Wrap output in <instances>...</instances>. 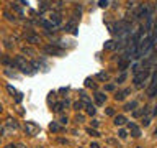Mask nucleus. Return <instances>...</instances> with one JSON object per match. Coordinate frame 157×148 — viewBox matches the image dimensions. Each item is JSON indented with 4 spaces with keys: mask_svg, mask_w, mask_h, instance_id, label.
<instances>
[{
    "mask_svg": "<svg viewBox=\"0 0 157 148\" xmlns=\"http://www.w3.org/2000/svg\"><path fill=\"white\" fill-rule=\"evenodd\" d=\"M13 66L20 69L23 74H33V66H31V63L28 61L25 56H21V54H18V56H15L13 58Z\"/></svg>",
    "mask_w": 157,
    "mask_h": 148,
    "instance_id": "nucleus-1",
    "label": "nucleus"
},
{
    "mask_svg": "<svg viewBox=\"0 0 157 148\" xmlns=\"http://www.w3.org/2000/svg\"><path fill=\"white\" fill-rule=\"evenodd\" d=\"M149 76H151V68H144V69H141V71H137L134 74L132 82H134L136 87H142V86H144V82L149 79Z\"/></svg>",
    "mask_w": 157,
    "mask_h": 148,
    "instance_id": "nucleus-2",
    "label": "nucleus"
},
{
    "mask_svg": "<svg viewBox=\"0 0 157 148\" xmlns=\"http://www.w3.org/2000/svg\"><path fill=\"white\" fill-rule=\"evenodd\" d=\"M44 53L49 54V56H62V54H64V49L51 43V44H48V46H44Z\"/></svg>",
    "mask_w": 157,
    "mask_h": 148,
    "instance_id": "nucleus-3",
    "label": "nucleus"
},
{
    "mask_svg": "<svg viewBox=\"0 0 157 148\" xmlns=\"http://www.w3.org/2000/svg\"><path fill=\"white\" fill-rule=\"evenodd\" d=\"M25 39H26V43H31V44H36V43H41V38H39L38 33H34L33 30H28V31H25Z\"/></svg>",
    "mask_w": 157,
    "mask_h": 148,
    "instance_id": "nucleus-4",
    "label": "nucleus"
},
{
    "mask_svg": "<svg viewBox=\"0 0 157 148\" xmlns=\"http://www.w3.org/2000/svg\"><path fill=\"white\" fill-rule=\"evenodd\" d=\"M25 132H26V135L34 137L39 132V125H38V123H34V122H26V123H25Z\"/></svg>",
    "mask_w": 157,
    "mask_h": 148,
    "instance_id": "nucleus-5",
    "label": "nucleus"
},
{
    "mask_svg": "<svg viewBox=\"0 0 157 148\" xmlns=\"http://www.w3.org/2000/svg\"><path fill=\"white\" fill-rule=\"evenodd\" d=\"M64 31H66V33H74V35H77V23H75V20H71V22H67L66 27H64Z\"/></svg>",
    "mask_w": 157,
    "mask_h": 148,
    "instance_id": "nucleus-6",
    "label": "nucleus"
},
{
    "mask_svg": "<svg viewBox=\"0 0 157 148\" xmlns=\"http://www.w3.org/2000/svg\"><path fill=\"white\" fill-rule=\"evenodd\" d=\"M128 128H129L131 135L134 137V138H139V137H141V128L137 127L136 123H132V122H129V125H128Z\"/></svg>",
    "mask_w": 157,
    "mask_h": 148,
    "instance_id": "nucleus-7",
    "label": "nucleus"
},
{
    "mask_svg": "<svg viewBox=\"0 0 157 148\" xmlns=\"http://www.w3.org/2000/svg\"><path fill=\"white\" fill-rule=\"evenodd\" d=\"M0 63L5 64V66H13V58H10L5 53H0Z\"/></svg>",
    "mask_w": 157,
    "mask_h": 148,
    "instance_id": "nucleus-8",
    "label": "nucleus"
},
{
    "mask_svg": "<svg viewBox=\"0 0 157 148\" xmlns=\"http://www.w3.org/2000/svg\"><path fill=\"white\" fill-rule=\"evenodd\" d=\"M5 125H7L8 130H18V122L15 120V118H12V117H8V118H7Z\"/></svg>",
    "mask_w": 157,
    "mask_h": 148,
    "instance_id": "nucleus-9",
    "label": "nucleus"
},
{
    "mask_svg": "<svg viewBox=\"0 0 157 148\" xmlns=\"http://www.w3.org/2000/svg\"><path fill=\"white\" fill-rule=\"evenodd\" d=\"M129 64H131V61H129V59H126V58H121V59H120V63H118V68H120V71L123 72V71H126V68L129 66Z\"/></svg>",
    "mask_w": 157,
    "mask_h": 148,
    "instance_id": "nucleus-10",
    "label": "nucleus"
},
{
    "mask_svg": "<svg viewBox=\"0 0 157 148\" xmlns=\"http://www.w3.org/2000/svg\"><path fill=\"white\" fill-rule=\"evenodd\" d=\"M3 17L7 18L8 22H13V23H15V22H17V20H18L17 17H15V13H12V12H10L8 8H5V10H3Z\"/></svg>",
    "mask_w": 157,
    "mask_h": 148,
    "instance_id": "nucleus-11",
    "label": "nucleus"
},
{
    "mask_svg": "<svg viewBox=\"0 0 157 148\" xmlns=\"http://www.w3.org/2000/svg\"><path fill=\"white\" fill-rule=\"evenodd\" d=\"M106 101V96L105 94H101V92H97L95 94V102H97V105H103Z\"/></svg>",
    "mask_w": 157,
    "mask_h": 148,
    "instance_id": "nucleus-12",
    "label": "nucleus"
},
{
    "mask_svg": "<svg viewBox=\"0 0 157 148\" xmlns=\"http://www.w3.org/2000/svg\"><path fill=\"white\" fill-rule=\"evenodd\" d=\"M128 94H131V89H124V91L116 92V94H115V99H116V101H123V99H124Z\"/></svg>",
    "mask_w": 157,
    "mask_h": 148,
    "instance_id": "nucleus-13",
    "label": "nucleus"
},
{
    "mask_svg": "<svg viewBox=\"0 0 157 148\" xmlns=\"http://www.w3.org/2000/svg\"><path fill=\"white\" fill-rule=\"evenodd\" d=\"M8 7H10V8H12V10H13V13H17V15H20V17H23V10H21V8H20V7H18V5H17V3H13V2H10V3H8Z\"/></svg>",
    "mask_w": 157,
    "mask_h": 148,
    "instance_id": "nucleus-14",
    "label": "nucleus"
},
{
    "mask_svg": "<svg viewBox=\"0 0 157 148\" xmlns=\"http://www.w3.org/2000/svg\"><path fill=\"white\" fill-rule=\"evenodd\" d=\"M113 122H115V125H118V127H120V125H123V123H126L128 120H126V117H124V115H116V117H115V120H113Z\"/></svg>",
    "mask_w": 157,
    "mask_h": 148,
    "instance_id": "nucleus-15",
    "label": "nucleus"
},
{
    "mask_svg": "<svg viewBox=\"0 0 157 148\" xmlns=\"http://www.w3.org/2000/svg\"><path fill=\"white\" fill-rule=\"evenodd\" d=\"M144 115H146V117H142V125H144V127H147V125H149V123H151L152 113H151V110H149L147 113H144Z\"/></svg>",
    "mask_w": 157,
    "mask_h": 148,
    "instance_id": "nucleus-16",
    "label": "nucleus"
},
{
    "mask_svg": "<svg viewBox=\"0 0 157 148\" xmlns=\"http://www.w3.org/2000/svg\"><path fill=\"white\" fill-rule=\"evenodd\" d=\"M21 51H23L25 54H28V56H36V51H34L33 48H29V46H23Z\"/></svg>",
    "mask_w": 157,
    "mask_h": 148,
    "instance_id": "nucleus-17",
    "label": "nucleus"
},
{
    "mask_svg": "<svg viewBox=\"0 0 157 148\" xmlns=\"http://www.w3.org/2000/svg\"><path fill=\"white\" fill-rule=\"evenodd\" d=\"M136 105H137V102H136V101H131V102H128L126 105H124V110H128V112H129V110H134Z\"/></svg>",
    "mask_w": 157,
    "mask_h": 148,
    "instance_id": "nucleus-18",
    "label": "nucleus"
},
{
    "mask_svg": "<svg viewBox=\"0 0 157 148\" xmlns=\"http://www.w3.org/2000/svg\"><path fill=\"white\" fill-rule=\"evenodd\" d=\"M103 46H105V49H115V48H116V43L113 41V39H108V41L103 44Z\"/></svg>",
    "mask_w": 157,
    "mask_h": 148,
    "instance_id": "nucleus-19",
    "label": "nucleus"
},
{
    "mask_svg": "<svg viewBox=\"0 0 157 148\" xmlns=\"http://www.w3.org/2000/svg\"><path fill=\"white\" fill-rule=\"evenodd\" d=\"M95 110H97V109H95V105H93L92 102L87 104V113H88V115H95Z\"/></svg>",
    "mask_w": 157,
    "mask_h": 148,
    "instance_id": "nucleus-20",
    "label": "nucleus"
},
{
    "mask_svg": "<svg viewBox=\"0 0 157 148\" xmlns=\"http://www.w3.org/2000/svg\"><path fill=\"white\" fill-rule=\"evenodd\" d=\"M49 130H51V132H61L62 128L57 125V122H51V125H49Z\"/></svg>",
    "mask_w": 157,
    "mask_h": 148,
    "instance_id": "nucleus-21",
    "label": "nucleus"
},
{
    "mask_svg": "<svg viewBox=\"0 0 157 148\" xmlns=\"http://www.w3.org/2000/svg\"><path fill=\"white\" fill-rule=\"evenodd\" d=\"M85 87H92V89H95V87H97V84L93 82V79L87 77V79H85Z\"/></svg>",
    "mask_w": 157,
    "mask_h": 148,
    "instance_id": "nucleus-22",
    "label": "nucleus"
},
{
    "mask_svg": "<svg viewBox=\"0 0 157 148\" xmlns=\"http://www.w3.org/2000/svg\"><path fill=\"white\" fill-rule=\"evenodd\" d=\"M80 97H82V101H83V102H87V104H90V102H92V101H90V97H88L83 91L80 92Z\"/></svg>",
    "mask_w": 157,
    "mask_h": 148,
    "instance_id": "nucleus-23",
    "label": "nucleus"
},
{
    "mask_svg": "<svg viewBox=\"0 0 157 148\" xmlns=\"http://www.w3.org/2000/svg\"><path fill=\"white\" fill-rule=\"evenodd\" d=\"M74 109H75V110H82V109H83V102H80V101L75 102V104H74Z\"/></svg>",
    "mask_w": 157,
    "mask_h": 148,
    "instance_id": "nucleus-24",
    "label": "nucleus"
},
{
    "mask_svg": "<svg viewBox=\"0 0 157 148\" xmlns=\"http://www.w3.org/2000/svg\"><path fill=\"white\" fill-rule=\"evenodd\" d=\"M87 133H88V135H92V137H100V133H98L97 130H92V128H88Z\"/></svg>",
    "mask_w": 157,
    "mask_h": 148,
    "instance_id": "nucleus-25",
    "label": "nucleus"
},
{
    "mask_svg": "<svg viewBox=\"0 0 157 148\" xmlns=\"http://www.w3.org/2000/svg\"><path fill=\"white\" fill-rule=\"evenodd\" d=\"M124 79H126V72H124V71H123V72L120 74V77H118V79H116V82H118V84H120V82H123V81H124Z\"/></svg>",
    "mask_w": 157,
    "mask_h": 148,
    "instance_id": "nucleus-26",
    "label": "nucleus"
},
{
    "mask_svg": "<svg viewBox=\"0 0 157 148\" xmlns=\"http://www.w3.org/2000/svg\"><path fill=\"white\" fill-rule=\"evenodd\" d=\"M97 77L100 79V81H106V79H108V74H106V72H100Z\"/></svg>",
    "mask_w": 157,
    "mask_h": 148,
    "instance_id": "nucleus-27",
    "label": "nucleus"
},
{
    "mask_svg": "<svg viewBox=\"0 0 157 148\" xmlns=\"http://www.w3.org/2000/svg\"><path fill=\"white\" fill-rule=\"evenodd\" d=\"M7 89H8V92L12 94V96H13V94H15V96H17V94H18L17 91H15V87H12V86H10V84H8V86H7Z\"/></svg>",
    "mask_w": 157,
    "mask_h": 148,
    "instance_id": "nucleus-28",
    "label": "nucleus"
},
{
    "mask_svg": "<svg viewBox=\"0 0 157 148\" xmlns=\"http://www.w3.org/2000/svg\"><path fill=\"white\" fill-rule=\"evenodd\" d=\"M118 135H120V138H126L128 137V132L126 130H120V132H118Z\"/></svg>",
    "mask_w": 157,
    "mask_h": 148,
    "instance_id": "nucleus-29",
    "label": "nucleus"
},
{
    "mask_svg": "<svg viewBox=\"0 0 157 148\" xmlns=\"http://www.w3.org/2000/svg\"><path fill=\"white\" fill-rule=\"evenodd\" d=\"M98 5H100L101 8H105L106 5H108V0H100V2H98Z\"/></svg>",
    "mask_w": 157,
    "mask_h": 148,
    "instance_id": "nucleus-30",
    "label": "nucleus"
},
{
    "mask_svg": "<svg viewBox=\"0 0 157 148\" xmlns=\"http://www.w3.org/2000/svg\"><path fill=\"white\" fill-rule=\"evenodd\" d=\"M21 99H23V96H21V94H17V97H15V101H17V104H20V102H21Z\"/></svg>",
    "mask_w": 157,
    "mask_h": 148,
    "instance_id": "nucleus-31",
    "label": "nucleus"
},
{
    "mask_svg": "<svg viewBox=\"0 0 157 148\" xmlns=\"http://www.w3.org/2000/svg\"><path fill=\"white\" fill-rule=\"evenodd\" d=\"M106 113H108V115H113V113H115V110H113L111 107H108V109H106Z\"/></svg>",
    "mask_w": 157,
    "mask_h": 148,
    "instance_id": "nucleus-32",
    "label": "nucleus"
},
{
    "mask_svg": "<svg viewBox=\"0 0 157 148\" xmlns=\"http://www.w3.org/2000/svg\"><path fill=\"white\" fill-rule=\"evenodd\" d=\"M5 148H18V145H17V143H10V145H7Z\"/></svg>",
    "mask_w": 157,
    "mask_h": 148,
    "instance_id": "nucleus-33",
    "label": "nucleus"
},
{
    "mask_svg": "<svg viewBox=\"0 0 157 148\" xmlns=\"http://www.w3.org/2000/svg\"><path fill=\"white\" fill-rule=\"evenodd\" d=\"M105 89H106V91H113V89H115V86H113V84H108Z\"/></svg>",
    "mask_w": 157,
    "mask_h": 148,
    "instance_id": "nucleus-34",
    "label": "nucleus"
},
{
    "mask_svg": "<svg viewBox=\"0 0 157 148\" xmlns=\"http://www.w3.org/2000/svg\"><path fill=\"white\" fill-rule=\"evenodd\" d=\"M61 123H67V117H61Z\"/></svg>",
    "mask_w": 157,
    "mask_h": 148,
    "instance_id": "nucleus-35",
    "label": "nucleus"
},
{
    "mask_svg": "<svg viewBox=\"0 0 157 148\" xmlns=\"http://www.w3.org/2000/svg\"><path fill=\"white\" fill-rule=\"evenodd\" d=\"M2 135H3V128H2V123H0V140H2Z\"/></svg>",
    "mask_w": 157,
    "mask_h": 148,
    "instance_id": "nucleus-36",
    "label": "nucleus"
},
{
    "mask_svg": "<svg viewBox=\"0 0 157 148\" xmlns=\"http://www.w3.org/2000/svg\"><path fill=\"white\" fill-rule=\"evenodd\" d=\"M92 125L93 127H98V120H92Z\"/></svg>",
    "mask_w": 157,
    "mask_h": 148,
    "instance_id": "nucleus-37",
    "label": "nucleus"
},
{
    "mask_svg": "<svg viewBox=\"0 0 157 148\" xmlns=\"http://www.w3.org/2000/svg\"><path fill=\"white\" fill-rule=\"evenodd\" d=\"M90 148H100V146H98V143H92Z\"/></svg>",
    "mask_w": 157,
    "mask_h": 148,
    "instance_id": "nucleus-38",
    "label": "nucleus"
},
{
    "mask_svg": "<svg viewBox=\"0 0 157 148\" xmlns=\"http://www.w3.org/2000/svg\"><path fill=\"white\" fill-rule=\"evenodd\" d=\"M154 135L157 137V127H155V130H154Z\"/></svg>",
    "mask_w": 157,
    "mask_h": 148,
    "instance_id": "nucleus-39",
    "label": "nucleus"
},
{
    "mask_svg": "<svg viewBox=\"0 0 157 148\" xmlns=\"http://www.w3.org/2000/svg\"><path fill=\"white\" fill-rule=\"evenodd\" d=\"M154 115H157V107H155V110H154Z\"/></svg>",
    "mask_w": 157,
    "mask_h": 148,
    "instance_id": "nucleus-40",
    "label": "nucleus"
},
{
    "mask_svg": "<svg viewBox=\"0 0 157 148\" xmlns=\"http://www.w3.org/2000/svg\"><path fill=\"white\" fill-rule=\"evenodd\" d=\"M137 148H141V146H137Z\"/></svg>",
    "mask_w": 157,
    "mask_h": 148,
    "instance_id": "nucleus-41",
    "label": "nucleus"
}]
</instances>
